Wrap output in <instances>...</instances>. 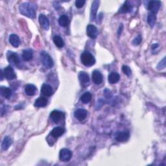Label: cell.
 I'll use <instances>...</instances> for the list:
<instances>
[{
  "label": "cell",
  "mask_w": 166,
  "mask_h": 166,
  "mask_svg": "<svg viewBox=\"0 0 166 166\" xmlns=\"http://www.w3.org/2000/svg\"><path fill=\"white\" fill-rule=\"evenodd\" d=\"M1 92H2V96L6 99H9L12 96L11 90L9 88H7L5 86H2L1 88Z\"/></svg>",
  "instance_id": "23"
},
{
  "label": "cell",
  "mask_w": 166,
  "mask_h": 166,
  "mask_svg": "<svg viewBox=\"0 0 166 166\" xmlns=\"http://www.w3.org/2000/svg\"><path fill=\"white\" fill-rule=\"evenodd\" d=\"M129 132L128 131H123L117 133L116 136V140L119 142H125L129 138Z\"/></svg>",
  "instance_id": "15"
},
{
  "label": "cell",
  "mask_w": 166,
  "mask_h": 166,
  "mask_svg": "<svg viewBox=\"0 0 166 166\" xmlns=\"http://www.w3.org/2000/svg\"><path fill=\"white\" fill-rule=\"evenodd\" d=\"M40 55L42 64H43L46 68L50 69L53 67L54 65L53 60L48 53H46V51H41Z\"/></svg>",
  "instance_id": "3"
},
{
  "label": "cell",
  "mask_w": 166,
  "mask_h": 166,
  "mask_svg": "<svg viewBox=\"0 0 166 166\" xmlns=\"http://www.w3.org/2000/svg\"><path fill=\"white\" fill-rule=\"evenodd\" d=\"M36 8L35 5L29 2H25L19 6V10L23 16L30 18H35Z\"/></svg>",
  "instance_id": "1"
},
{
  "label": "cell",
  "mask_w": 166,
  "mask_h": 166,
  "mask_svg": "<svg viewBox=\"0 0 166 166\" xmlns=\"http://www.w3.org/2000/svg\"><path fill=\"white\" fill-rule=\"evenodd\" d=\"M3 74L4 77L8 80H12L16 77L15 71H14V69L11 66H8L7 68L4 69Z\"/></svg>",
  "instance_id": "6"
},
{
  "label": "cell",
  "mask_w": 166,
  "mask_h": 166,
  "mask_svg": "<svg viewBox=\"0 0 166 166\" xmlns=\"http://www.w3.org/2000/svg\"><path fill=\"white\" fill-rule=\"evenodd\" d=\"M131 10H132V5L129 3V2H126L120 8V12L121 13H127V12H129Z\"/></svg>",
  "instance_id": "29"
},
{
  "label": "cell",
  "mask_w": 166,
  "mask_h": 166,
  "mask_svg": "<svg viewBox=\"0 0 166 166\" xmlns=\"http://www.w3.org/2000/svg\"><path fill=\"white\" fill-rule=\"evenodd\" d=\"M41 93L46 97H50L53 93V88L50 85L44 84L41 88Z\"/></svg>",
  "instance_id": "12"
},
{
  "label": "cell",
  "mask_w": 166,
  "mask_h": 166,
  "mask_svg": "<svg viewBox=\"0 0 166 166\" xmlns=\"http://www.w3.org/2000/svg\"><path fill=\"white\" fill-rule=\"evenodd\" d=\"M99 7V1H97V0L93 1L91 7V14H90L91 20H94L95 19H96Z\"/></svg>",
  "instance_id": "14"
},
{
  "label": "cell",
  "mask_w": 166,
  "mask_h": 166,
  "mask_svg": "<svg viewBox=\"0 0 166 166\" xmlns=\"http://www.w3.org/2000/svg\"><path fill=\"white\" fill-rule=\"evenodd\" d=\"M159 46V45L158 44H153V46H152V49H154L156 48H157V47Z\"/></svg>",
  "instance_id": "35"
},
{
  "label": "cell",
  "mask_w": 166,
  "mask_h": 166,
  "mask_svg": "<svg viewBox=\"0 0 166 166\" xmlns=\"http://www.w3.org/2000/svg\"><path fill=\"white\" fill-rule=\"evenodd\" d=\"M9 42H10L11 44L15 47H18L20 44V40L15 34H12L10 35L9 36Z\"/></svg>",
  "instance_id": "19"
},
{
  "label": "cell",
  "mask_w": 166,
  "mask_h": 166,
  "mask_svg": "<svg viewBox=\"0 0 166 166\" xmlns=\"http://www.w3.org/2000/svg\"><path fill=\"white\" fill-rule=\"evenodd\" d=\"M92 80L96 84H100L103 80V77L101 73L98 70H94L92 73Z\"/></svg>",
  "instance_id": "10"
},
{
  "label": "cell",
  "mask_w": 166,
  "mask_h": 166,
  "mask_svg": "<svg viewBox=\"0 0 166 166\" xmlns=\"http://www.w3.org/2000/svg\"><path fill=\"white\" fill-rule=\"evenodd\" d=\"M12 144V140L11 138L10 137L8 136H6L5 137L3 142H2V148L3 151H7L9 147H10V146L11 145V144Z\"/></svg>",
  "instance_id": "21"
},
{
  "label": "cell",
  "mask_w": 166,
  "mask_h": 166,
  "mask_svg": "<svg viewBox=\"0 0 166 166\" xmlns=\"http://www.w3.org/2000/svg\"><path fill=\"white\" fill-rule=\"evenodd\" d=\"M86 32L89 37H90L91 39H96V38H97V36H98L99 31L96 26L92 24H90L87 26Z\"/></svg>",
  "instance_id": "7"
},
{
  "label": "cell",
  "mask_w": 166,
  "mask_h": 166,
  "mask_svg": "<svg viewBox=\"0 0 166 166\" xmlns=\"http://www.w3.org/2000/svg\"><path fill=\"white\" fill-rule=\"evenodd\" d=\"M165 68V58H164L163 60L158 64V65L157 66V68H158V69L161 70V69H164Z\"/></svg>",
  "instance_id": "33"
},
{
  "label": "cell",
  "mask_w": 166,
  "mask_h": 166,
  "mask_svg": "<svg viewBox=\"0 0 166 166\" xmlns=\"http://www.w3.org/2000/svg\"><path fill=\"white\" fill-rule=\"evenodd\" d=\"M48 101H47V98L44 97H40L38 98L35 102V106L38 108L45 107L47 105Z\"/></svg>",
  "instance_id": "18"
},
{
  "label": "cell",
  "mask_w": 166,
  "mask_h": 166,
  "mask_svg": "<svg viewBox=\"0 0 166 166\" xmlns=\"http://www.w3.org/2000/svg\"><path fill=\"white\" fill-rule=\"evenodd\" d=\"M122 70L123 73H124L127 76H130L132 74V71H131V69L129 67V66H123L122 67Z\"/></svg>",
  "instance_id": "30"
},
{
  "label": "cell",
  "mask_w": 166,
  "mask_h": 166,
  "mask_svg": "<svg viewBox=\"0 0 166 166\" xmlns=\"http://www.w3.org/2000/svg\"><path fill=\"white\" fill-rule=\"evenodd\" d=\"M122 29H123V25H121L120 27V28H119V30H118V35H119V36L121 35Z\"/></svg>",
  "instance_id": "34"
},
{
  "label": "cell",
  "mask_w": 166,
  "mask_h": 166,
  "mask_svg": "<svg viewBox=\"0 0 166 166\" xmlns=\"http://www.w3.org/2000/svg\"><path fill=\"white\" fill-rule=\"evenodd\" d=\"M63 113L59 110H53L50 114V119L54 123H59L63 118Z\"/></svg>",
  "instance_id": "11"
},
{
  "label": "cell",
  "mask_w": 166,
  "mask_h": 166,
  "mask_svg": "<svg viewBox=\"0 0 166 166\" xmlns=\"http://www.w3.org/2000/svg\"><path fill=\"white\" fill-rule=\"evenodd\" d=\"M92 99V94L90 92H85L80 97V101L83 103H88Z\"/></svg>",
  "instance_id": "27"
},
{
  "label": "cell",
  "mask_w": 166,
  "mask_h": 166,
  "mask_svg": "<svg viewBox=\"0 0 166 166\" xmlns=\"http://www.w3.org/2000/svg\"><path fill=\"white\" fill-rule=\"evenodd\" d=\"M141 36L140 35H138L132 41V44L134 46H138L141 42Z\"/></svg>",
  "instance_id": "32"
},
{
  "label": "cell",
  "mask_w": 166,
  "mask_h": 166,
  "mask_svg": "<svg viewBox=\"0 0 166 166\" xmlns=\"http://www.w3.org/2000/svg\"><path fill=\"white\" fill-rule=\"evenodd\" d=\"M0 72H1V73H1V80H3V71L2 70H1V71H0Z\"/></svg>",
  "instance_id": "36"
},
{
  "label": "cell",
  "mask_w": 166,
  "mask_h": 166,
  "mask_svg": "<svg viewBox=\"0 0 166 166\" xmlns=\"http://www.w3.org/2000/svg\"><path fill=\"white\" fill-rule=\"evenodd\" d=\"M156 17L155 15L153 13H149L147 16V22L149 23V25L150 27H153L156 23Z\"/></svg>",
  "instance_id": "28"
},
{
  "label": "cell",
  "mask_w": 166,
  "mask_h": 166,
  "mask_svg": "<svg viewBox=\"0 0 166 166\" xmlns=\"http://www.w3.org/2000/svg\"><path fill=\"white\" fill-rule=\"evenodd\" d=\"M120 74L116 72H112L108 75V82L110 84H116L120 80Z\"/></svg>",
  "instance_id": "20"
},
{
  "label": "cell",
  "mask_w": 166,
  "mask_h": 166,
  "mask_svg": "<svg viewBox=\"0 0 166 166\" xmlns=\"http://www.w3.org/2000/svg\"><path fill=\"white\" fill-rule=\"evenodd\" d=\"M53 42L56 47L61 48L64 46V42L60 36H55L53 37Z\"/></svg>",
  "instance_id": "26"
},
{
  "label": "cell",
  "mask_w": 166,
  "mask_h": 166,
  "mask_svg": "<svg viewBox=\"0 0 166 166\" xmlns=\"http://www.w3.org/2000/svg\"><path fill=\"white\" fill-rule=\"evenodd\" d=\"M88 114L87 111L84 108H78L74 112V116L79 121H83L86 117Z\"/></svg>",
  "instance_id": "9"
},
{
  "label": "cell",
  "mask_w": 166,
  "mask_h": 166,
  "mask_svg": "<svg viewBox=\"0 0 166 166\" xmlns=\"http://www.w3.org/2000/svg\"><path fill=\"white\" fill-rule=\"evenodd\" d=\"M24 90L27 96H34V95L35 94L37 89L35 85L29 84L25 85L24 87Z\"/></svg>",
  "instance_id": "17"
},
{
  "label": "cell",
  "mask_w": 166,
  "mask_h": 166,
  "mask_svg": "<svg viewBox=\"0 0 166 166\" xmlns=\"http://www.w3.org/2000/svg\"><path fill=\"white\" fill-rule=\"evenodd\" d=\"M72 157V153L68 149H61L59 153V158L62 162H68Z\"/></svg>",
  "instance_id": "4"
},
{
  "label": "cell",
  "mask_w": 166,
  "mask_h": 166,
  "mask_svg": "<svg viewBox=\"0 0 166 166\" xmlns=\"http://www.w3.org/2000/svg\"><path fill=\"white\" fill-rule=\"evenodd\" d=\"M22 59L24 61H30L32 59V53L31 50L26 49L23 51Z\"/></svg>",
  "instance_id": "25"
},
{
  "label": "cell",
  "mask_w": 166,
  "mask_h": 166,
  "mask_svg": "<svg viewBox=\"0 0 166 166\" xmlns=\"http://www.w3.org/2000/svg\"><path fill=\"white\" fill-rule=\"evenodd\" d=\"M68 23H69V18L68 16L64 15H62L59 19V23L61 27H66V26H68Z\"/></svg>",
  "instance_id": "24"
},
{
  "label": "cell",
  "mask_w": 166,
  "mask_h": 166,
  "mask_svg": "<svg viewBox=\"0 0 166 166\" xmlns=\"http://www.w3.org/2000/svg\"><path fill=\"white\" fill-rule=\"evenodd\" d=\"M80 60H81L82 63L86 66L90 67L95 64L96 63V59L94 56L89 52L85 51L81 54L80 56Z\"/></svg>",
  "instance_id": "2"
},
{
  "label": "cell",
  "mask_w": 166,
  "mask_h": 166,
  "mask_svg": "<svg viewBox=\"0 0 166 166\" xmlns=\"http://www.w3.org/2000/svg\"><path fill=\"white\" fill-rule=\"evenodd\" d=\"M79 79L83 84H88L90 81L89 75L86 72H80L79 73Z\"/></svg>",
  "instance_id": "22"
},
{
  "label": "cell",
  "mask_w": 166,
  "mask_h": 166,
  "mask_svg": "<svg viewBox=\"0 0 166 166\" xmlns=\"http://www.w3.org/2000/svg\"><path fill=\"white\" fill-rule=\"evenodd\" d=\"M160 5L161 2L160 1H151L147 5V9L151 11V13L155 15L160 9Z\"/></svg>",
  "instance_id": "5"
},
{
  "label": "cell",
  "mask_w": 166,
  "mask_h": 166,
  "mask_svg": "<svg viewBox=\"0 0 166 166\" xmlns=\"http://www.w3.org/2000/svg\"><path fill=\"white\" fill-rule=\"evenodd\" d=\"M85 3H86V1H84V0H77L75 2V6L78 8H80L84 6Z\"/></svg>",
  "instance_id": "31"
},
{
  "label": "cell",
  "mask_w": 166,
  "mask_h": 166,
  "mask_svg": "<svg viewBox=\"0 0 166 166\" xmlns=\"http://www.w3.org/2000/svg\"><path fill=\"white\" fill-rule=\"evenodd\" d=\"M39 22L40 25L44 28L45 30H48L49 28V21L48 20V18H47L44 15H40L39 18Z\"/></svg>",
  "instance_id": "13"
},
{
  "label": "cell",
  "mask_w": 166,
  "mask_h": 166,
  "mask_svg": "<svg viewBox=\"0 0 166 166\" xmlns=\"http://www.w3.org/2000/svg\"><path fill=\"white\" fill-rule=\"evenodd\" d=\"M7 56L10 63L15 65H18L20 63V57L17 53H14L12 51H8L7 54Z\"/></svg>",
  "instance_id": "8"
},
{
  "label": "cell",
  "mask_w": 166,
  "mask_h": 166,
  "mask_svg": "<svg viewBox=\"0 0 166 166\" xmlns=\"http://www.w3.org/2000/svg\"><path fill=\"white\" fill-rule=\"evenodd\" d=\"M64 132H65V130L63 129V128L57 127L54 128V129L51 130L50 135L52 137H53L54 138L56 139L63 135Z\"/></svg>",
  "instance_id": "16"
}]
</instances>
